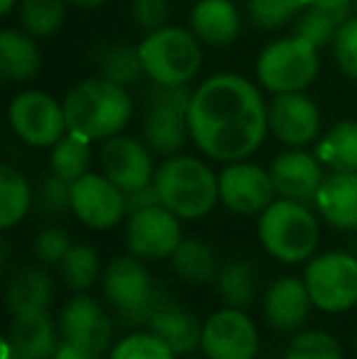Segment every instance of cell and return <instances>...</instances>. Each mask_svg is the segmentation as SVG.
Segmentation results:
<instances>
[{
    "instance_id": "obj_28",
    "label": "cell",
    "mask_w": 357,
    "mask_h": 359,
    "mask_svg": "<svg viewBox=\"0 0 357 359\" xmlns=\"http://www.w3.org/2000/svg\"><path fill=\"white\" fill-rule=\"evenodd\" d=\"M218 293L230 308L248 311L260 293V279L252 262L233 259L218 271Z\"/></svg>"
},
{
    "instance_id": "obj_46",
    "label": "cell",
    "mask_w": 357,
    "mask_h": 359,
    "mask_svg": "<svg viewBox=\"0 0 357 359\" xmlns=\"http://www.w3.org/2000/svg\"><path fill=\"white\" fill-rule=\"evenodd\" d=\"M15 5V0H0V13H10V8Z\"/></svg>"
},
{
    "instance_id": "obj_34",
    "label": "cell",
    "mask_w": 357,
    "mask_h": 359,
    "mask_svg": "<svg viewBox=\"0 0 357 359\" xmlns=\"http://www.w3.org/2000/svg\"><path fill=\"white\" fill-rule=\"evenodd\" d=\"M67 3L64 0H22L20 5V22L25 32L32 37H49L64 22Z\"/></svg>"
},
{
    "instance_id": "obj_26",
    "label": "cell",
    "mask_w": 357,
    "mask_h": 359,
    "mask_svg": "<svg viewBox=\"0 0 357 359\" xmlns=\"http://www.w3.org/2000/svg\"><path fill=\"white\" fill-rule=\"evenodd\" d=\"M172 269L184 284L191 286H203L218 276V257L210 250L208 242L198 240V237H186L181 240L172 257Z\"/></svg>"
},
{
    "instance_id": "obj_18",
    "label": "cell",
    "mask_w": 357,
    "mask_h": 359,
    "mask_svg": "<svg viewBox=\"0 0 357 359\" xmlns=\"http://www.w3.org/2000/svg\"><path fill=\"white\" fill-rule=\"evenodd\" d=\"M57 347V327L47 311L13 316L5 337V359H52Z\"/></svg>"
},
{
    "instance_id": "obj_1",
    "label": "cell",
    "mask_w": 357,
    "mask_h": 359,
    "mask_svg": "<svg viewBox=\"0 0 357 359\" xmlns=\"http://www.w3.org/2000/svg\"><path fill=\"white\" fill-rule=\"evenodd\" d=\"M269 128L267 105L248 79L218 74L196 88L189 105V130L196 147L215 161L250 156Z\"/></svg>"
},
{
    "instance_id": "obj_35",
    "label": "cell",
    "mask_w": 357,
    "mask_h": 359,
    "mask_svg": "<svg viewBox=\"0 0 357 359\" xmlns=\"http://www.w3.org/2000/svg\"><path fill=\"white\" fill-rule=\"evenodd\" d=\"M284 359H343V347L325 330H304L291 337Z\"/></svg>"
},
{
    "instance_id": "obj_36",
    "label": "cell",
    "mask_w": 357,
    "mask_h": 359,
    "mask_svg": "<svg viewBox=\"0 0 357 359\" xmlns=\"http://www.w3.org/2000/svg\"><path fill=\"white\" fill-rule=\"evenodd\" d=\"M108 359H177V352L164 340H159L154 332L147 330L123 337L108 352Z\"/></svg>"
},
{
    "instance_id": "obj_19",
    "label": "cell",
    "mask_w": 357,
    "mask_h": 359,
    "mask_svg": "<svg viewBox=\"0 0 357 359\" xmlns=\"http://www.w3.org/2000/svg\"><path fill=\"white\" fill-rule=\"evenodd\" d=\"M269 176L274 181L276 194L291 201H301V203L316 201V194L323 184L318 156L296 149L276 156L269 166Z\"/></svg>"
},
{
    "instance_id": "obj_24",
    "label": "cell",
    "mask_w": 357,
    "mask_h": 359,
    "mask_svg": "<svg viewBox=\"0 0 357 359\" xmlns=\"http://www.w3.org/2000/svg\"><path fill=\"white\" fill-rule=\"evenodd\" d=\"M54 298V281L42 266H25L10 279L5 301L13 316L29 311H47Z\"/></svg>"
},
{
    "instance_id": "obj_39",
    "label": "cell",
    "mask_w": 357,
    "mask_h": 359,
    "mask_svg": "<svg viewBox=\"0 0 357 359\" xmlns=\"http://www.w3.org/2000/svg\"><path fill=\"white\" fill-rule=\"evenodd\" d=\"M69 250H72V237L62 227H47L32 240V255L42 264H62Z\"/></svg>"
},
{
    "instance_id": "obj_16",
    "label": "cell",
    "mask_w": 357,
    "mask_h": 359,
    "mask_svg": "<svg viewBox=\"0 0 357 359\" xmlns=\"http://www.w3.org/2000/svg\"><path fill=\"white\" fill-rule=\"evenodd\" d=\"M103 174L118 186L123 194L152 184L154 166L147 147L128 135H113L100 149Z\"/></svg>"
},
{
    "instance_id": "obj_15",
    "label": "cell",
    "mask_w": 357,
    "mask_h": 359,
    "mask_svg": "<svg viewBox=\"0 0 357 359\" xmlns=\"http://www.w3.org/2000/svg\"><path fill=\"white\" fill-rule=\"evenodd\" d=\"M72 210L83 225L108 230L125 215V194L105 174H86L74 181Z\"/></svg>"
},
{
    "instance_id": "obj_29",
    "label": "cell",
    "mask_w": 357,
    "mask_h": 359,
    "mask_svg": "<svg viewBox=\"0 0 357 359\" xmlns=\"http://www.w3.org/2000/svg\"><path fill=\"white\" fill-rule=\"evenodd\" d=\"M316 156L333 171H357V123L345 120L325 133Z\"/></svg>"
},
{
    "instance_id": "obj_43",
    "label": "cell",
    "mask_w": 357,
    "mask_h": 359,
    "mask_svg": "<svg viewBox=\"0 0 357 359\" xmlns=\"http://www.w3.org/2000/svg\"><path fill=\"white\" fill-rule=\"evenodd\" d=\"M52 359H100L98 352H90L81 345H74V342L64 340L62 345L57 347V352L52 355Z\"/></svg>"
},
{
    "instance_id": "obj_31",
    "label": "cell",
    "mask_w": 357,
    "mask_h": 359,
    "mask_svg": "<svg viewBox=\"0 0 357 359\" xmlns=\"http://www.w3.org/2000/svg\"><path fill=\"white\" fill-rule=\"evenodd\" d=\"M32 205V191L29 184L18 169L10 164L0 166V227L10 230L15 227Z\"/></svg>"
},
{
    "instance_id": "obj_23",
    "label": "cell",
    "mask_w": 357,
    "mask_h": 359,
    "mask_svg": "<svg viewBox=\"0 0 357 359\" xmlns=\"http://www.w3.org/2000/svg\"><path fill=\"white\" fill-rule=\"evenodd\" d=\"M196 37L213 47H228L240 34V15L233 0H198L191 13Z\"/></svg>"
},
{
    "instance_id": "obj_40",
    "label": "cell",
    "mask_w": 357,
    "mask_h": 359,
    "mask_svg": "<svg viewBox=\"0 0 357 359\" xmlns=\"http://www.w3.org/2000/svg\"><path fill=\"white\" fill-rule=\"evenodd\" d=\"M333 52L340 72L357 81V18H350L340 27L338 37L333 39Z\"/></svg>"
},
{
    "instance_id": "obj_9",
    "label": "cell",
    "mask_w": 357,
    "mask_h": 359,
    "mask_svg": "<svg viewBox=\"0 0 357 359\" xmlns=\"http://www.w3.org/2000/svg\"><path fill=\"white\" fill-rule=\"evenodd\" d=\"M311 301L318 311L345 313L357 306V259L345 252L321 255L304 274Z\"/></svg>"
},
{
    "instance_id": "obj_20",
    "label": "cell",
    "mask_w": 357,
    "mask_h": 359,
    "mask_svg": "<svg viewBox=\"0 0 357 359\" xmlns=\"http://www.w3.org/2000/svg\"><path fill=\"white\" fill-rule=\"evenodd\" d=\"M311 306H314V301H311L306 281L296 279V276H284V279H276L267 288L264 318H267L269 327H274V330L294 332L301 325H306Z\"/></svg>"
},
{
    "instance_id": "obj_13",
    "label": "cell",
    "mask_w": 357,
    "mask_h": 359,
    "mask_svg": "<svg viewBox=\"0 0 357 359\" xmlns=\"http://www.w3.org/2000/svg\"><path fill=\"white\" fill-rule=\"evenodd\" d=\"M59 332L67 342L81 345L90 352H105L113 350L115 345V323L108 313L103 311L95 298L79 293L74 296L59 313Z\"/></svg>"
},
{
    "instance_id": "obj_33",
    "label": "cell",
    "mask_w": 357,
    "mask_h": 359,
    "mask_svg": "<svg viewBox=\"0 0 357 359\" xmlns=\"http://www.w3.org/2000/svg\"><path fill=\"white\" fill-rule=\"evenodd\" d=\"M59 271H62V279L72 291H88L90 286L98 281L100 274V259H98V252L93 247L83 245H72V250L67 252V257L62 259L59 264Z\"/></svg>"
},
{
    "instance_id": "obj_42",
    "label": "cell",
    "mask_w": 357,
    "mask_h": 359,
    "mask_svg": "<svg viewBox=\"0 0 357 359\" xmlns=\"http://www.w3.org/2000/svg\"><path fill=\"white\" fill-rule=\"evenodd\" d=\"M152 205H162V198H159V191H157V186H154V181L142 186V189H135L125 194V215L152 208Z\"/></svg>"
},
{
    "instance_id": "obj_21",
    "label": "cell",
    "mask_w": 357,
    "mask_h": 359,
    "mask_svg": "<svg viewBox=\"0 0 357 359\" xmlns=\"http://www.w3.org/2000/svg\"><path fill=\"white\" fill-rule=\"evenodd\" d=\"M316 208L340 230L357 227V171H335L323 179L316 194Z\"/></svg>"
},
{
    "instance_id": "obj_30",
    "label": "cell",
    "mask_w": 357,
    "mask_h": 359,
    "mask_svg": "<svg viewBox=\"0 0 357 359\" xmlns=\"http://www.w3.org/2000/svg\"><path fill=\"white\" fill-rule=\"evenodd\" d=\"M95 69L98 76L113 81L120 86H130L144 74L140 49L128 47V44H103L95 52Z\"/></svg>"
},
{
    "instance_id": "obj_37",
    "label": "cell",
    "mask_w": 357,
    "mask_h": 359,
    "mask_svg": "<svg viewBox=\"0 0 357 359\" xmlns=\"http://www.w3.org/2000/svg\"><path fill=\"white\" fill-rule=\"evenodd\" d=\"M306 8L304 0H248V15L257 27L279 29Z\"/></svg>"
},
{
    "instance_id": "obj_5",
    "label": "cell",
    "mask_w": 357,
    "mask_h": 359,
    "mask_svg": "<svg viewBox=\"0 0 357 359\" xmlns=\"http://www.w3.org/2000/svg\"><path fill=\"white\" fill-rule=\"evenodd\" d=\"M260 240L284 264L306 262L318 247V220L301 201H274L260 217Z\"/></svg>"
},
{
    "instance_id": "obj_48",
    "label": "cell",
    "mask_w": 357,
    "mask_h": 359,
    "mask_svg": "<svg viewBox=\"0 0 357 359\" xmlns=\"http://www.w3.org/2000/svg\"><path fill=\"white\" fill-rule=\"evenodd\" d=\"M355 8H357V0H355Z\"/></svg>"
},
{
    "instance_id": "obj_7",
    "label": "cell",
    "mask_w": 357,
    "mask_h": 359,
    "mask_svg": "<svg viewBox=\"0 0 357 359\" xmlns=\"http://www.w3.org/2000/svg\"><path fill=\"white\" fill-rule=\"evenodd\" d=\"M137 49L144 74L152 79V83L184 86L201 69L198 42L181 27H162L149 32V37Z\"/></svg>"
},
{
    "instance_id": "obj_12",
    "label": "cell",
    "mask_w": 357,
    "mask_h": 359,
    "mask_svg": "<svg viewBox=\"0 0 357 359\" xmlns=\"http://www.w3.org/2000/svg\"><path fill=\"white\" fill-rule=\"evenodd\" d=\"M128 217L125 242H128L130 255L140 259H167L184 240L179 217L164 205H152Z\"/></svg>"
},
{
    "instance_id": "obj_45",
    "label": "cell",
    "mask_w": 357,
    "mask_h": 359,
    "mask_svg": "<svg viewBox=\"0 0 357 359\" xmlns=\"http://www.w3.org/2000/svg\"><path fill=\"white\" fill-rule=\"evenodd\" d=\"M69 3L79 5V8H100V5L110 3V0H69Z\"/></svg>"
},
{
    "instance_id": "obj_38",
    "label": "cell",
    "mask_w": 357,
    "mask_h": 359,
    "mask_svg": "<svg viewBox=\"0 0 357 359\" xmlns=\"http://www.w3.org/2000/svg\"><path fill=\"white\" fill-rule=\"evenodd\" d=\"M72 181L62 179L57 174L47 176L37 189V205L49 215L67 213V210H72Z\"/></svg>"
},
{
    "instance_id": "obj_44",
    "label": "cell",
    "mask_w": 357,
    "mask_h": 359,
    "mask_svg": "<svg viewBox=\"0 0 357 359\" xmlns=\"http://www.w3.org/2000/svg\"><path fill=\"white\" fill-rule=\"evenodd\" d=\"M304 3L314 8H343V5H353V0H304Z\"/></svg>"
},
{
    "instance_id": "obj_2",
    "label": "cell",
    "mask_w": 357,
    "mask_h": 359,
    "mask_svg": "<svg viewBox=\"0 0 357 359\" xmlns=\"http://www.w3.org/2000/svg\"><path fill=\"white\" fill-rule=\"evenodd\" d=\"M69 133L86 140H108L133 118V98L125 86L95 76L76 83L64 98Z\"/></svg>"
},
{
    "instance_id": "obj_6",
    "label": "cell",
    "mask_w": 357,
    "mask_h": 359,
    "mask_svg": "<svg viewBox=\"0 0 357 359\" xmlns=\"http://www.w3.org/2000/svg\"><path fill=\"white\" fill-rule=\"evenodd\" d=\"M194 93L189 86L154 83L144 93L142 105V133L149 149L157 154H177L186 144L189 130V105Z\"/></svg>"
},
{
    "instance_id": "obj_27",
    "label": "cell",
    "mask_w": 357,
    "mask_h": 359,
    "mask_svg": "<svg viewBox=\"0 0 357 359\" xmlns=\"http://www.w3.org/2000/svg\"><path fill=\"white\" fill-rule=\"evenodd\" d=\"M348 20L350 5H343V8H314V5H306V10L299 13V18L294 22V34L321 49L338 37L340 27Z\"/></svg>"
},
{
    "instance_id": "obj_4",
    "label": "cell",
    "mask_w": 357,
    "mask_h": 359,
    "mask_svg": "<svg viewBox=\"0 0 357 359\" xmlns=\"http://www.w3.org/2000/svg\"><path fill=\"white\" fill-rule=\"evenodd\" d=\"M154 186L159 191L162 205L177 217L196 220L213 210L215 201L220 198L218 179L196 156H172L157 169Z\"/></svg>"
},
{
    "instance_id": "obj_8",
    "label": "cell",
    "mask_w": 357,
    "mask_h": 359,
    "mask_svg": "<svg viewBox=\"0 0 357 359\" xmlns=\"http://www.w3.org/2000/svg\"><path fill=\"white\" fill-rule=\"evenodd\" d=\"M318 74V47L301 37L269 44L257 59V79L271 93H294L314 83Z\"/></svg>"
},
{
    "instance_id": "obj_22",
    "label": "cell",
    "mask_w": 357,
    "mask_h": 359,
    "mask_svg": "<svg viewBox=\"0 0 357 359\" xmlns=\"http://www.w3.org/2000/svg\"><path fill=\"white\" fill-rule=\"evenodd\" d=\"M147 330L167 342L177 355H189L196 347H201V340H203V323L184 306H179L174 298L154 313Z\"/></svg>"
},
{
    "instance_id": "obj_32",
    "label": "cell",
    "mask_w": 357,
    "mask_h": 359,
    "mask_svg": "<svg viewBox=\"0 0 357 359\" xmlns=\"http://www.w3.org/2000/svg\"><path fill=\"white\" fill-rule=\"evenodd\" d=\"M90 140L81 137V135H64L57 144L52 147V156H49V164H52V174L62 176L67 181H79L81 176L88 174L90 166Z\"/></svg>"
},
{
    "instance_id": "obj_14",
    "label": "cell",
    "mask_w": 357,
    "mask_h": 359,
    "mask_svg": "<svg viewBox=\"0 0 357 359\" xmlns=\"http://www.w3.org/2000/svg\"><path fill=\"white\" fill-rule=\"evenodd\" d=\"M218 189L225 208H230L238 215L264 213L274 203L276 194L269 171L255 164H240V161H233L220 171Z\"/></svg>"
},
{
    "instance_id": "obj_10",
    "label": "cell",
    "mask_w": 357,
    "mask_h": 359,
    "mask_svg": "<svg viewBox=\"0 0 357 359\" xmlns=\"http://www.w3.org/2000/svg\"><path fill=\"white\" fill-rule=\"evenodd\" d=\"M8 118L15 135L32 147H54L69 130L64 105L39 90H25L15 95Z\"/></svg>"
},
{
    "instance_id": "obj_41",
    "label": "cell",
    "mask_w": 357,
    "mask_h": 359,
    "mask_svg": "<svg viewBox=\"0 0 357 359\" xmlns=\"http://www.w3.org/2000/svg\"><path fill=\"white\" fill-rule=\"evenodd\" d=\"M133 20L140 29L157 32L169 22V0H133Z\"/></svg>"
},
{
    "instance_id": "obj_3",
    "label": "cell",
    "mask_w": 357,
    "mask_h": 359,
    "mask_svg": "<svg viewBox=\"0 0 357 359\" xmlns=\"http://www.w3.org/2000/svg\"><path fill=\"white\" fill-rule=\"evenodd\" d=\"M103 293L123 327L149 325L154 313L172 301L164 288L154 286L140 257H115L103 271Z\"/></svg>"
},
{
    "instance_id": "obj_17",
    "label": "cell",
    "mask_w": 357,
    "mask_h": 359,
    "mask_svg": "<svg viewBox=\"0 0 357 359\" xmlns=\"http://www.w3.org/2000/svg\"><path fill=\"white\" fill-rule=\"evenodd\" d=\"M269 128L289 147H304L318 137L321 115L316 103L301 90L276 93L267 108Z\"/></svg>"
},
{
    "instance_id": "obj_25",
    "label": "cell",
    "mask_w": 357,
    "mask_h": 359,
    "mask_svg": "<svg viewBox=\"0 0 357 359\" xmlns=\"http://www.w3.org/2000/svg\"><path fill=\"white\" fill-rule=\"evenodd\" d=\"M42 69V57L32 34L5 29L0 34V74L8 81H29Z\"/></svg>"
},
{
    "instance_id": "obj_11",
    "label": "cell",
    "mask_w": 357,
    "mask_h": 359,
    "mask_svg": "<svg viewBox=\"0 0 357 359\" xmlns=\"http://www.w3.org/2000/svg\"><path fill=\"white\" fill-rule=\"evenodd\" d=\"M201 350L206 359H255L260 335L250 316L240 308H223L203 323Z\"/></svg>"
},
{
    "instance_id": "obj_47",
    "label": "cell",
    "mask_w": 357,
    "mask_h": 359,
    "mask_svg": "<svg viewBox=\"0 0 357 359\" xmlns=\"http://www.w3.org/2000/svg\"><path fill=\"white\" fill-rule=\"evenodd\" d=\"M186 359H201V357H186Z\"/></svg>"
}]
</instances>
